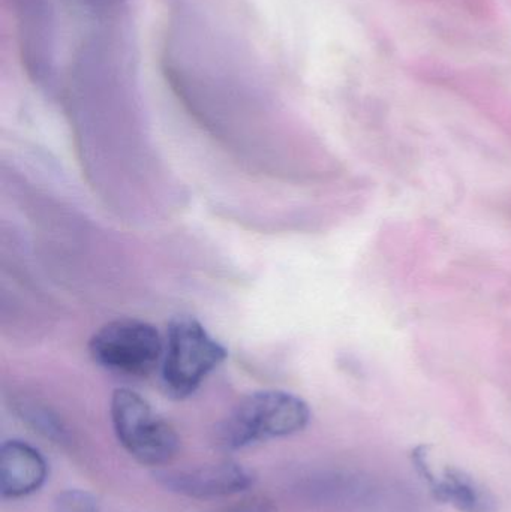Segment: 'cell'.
Returning a JSON list of instances; mask_svg holds the SVG:
<instances>
[{
	"label": "cell",
	"instance_id": "cell-1",
	"mask_svg": "<svg viewBox=\"0 0 511 512\" xmlns=\"http://www.w3.org/2000/svg\"><path fill=\"white\" fill-rule=\"evenodd\" d=\"M311 421L308 403L287 391L266 390L249 394L216 429V444L237 451L258 442L287 438L302 432Z\"/></svg>",
	"mask_w": 511,
	"mask_h": 512
},
{
	"label": "cell",
	"instance_id": "cell-2",
	"mask_svg": "<svg viewBox=\"0 0 511 512\" xmlns=\"http://www.w3.org/2000/svg\"><path fill=\"white\" fill-rule=\"evenodd\" d=\"M227 349L192 316H176L168 324L162 358V382L176 399L191 396L227 358Z\"/></svg>",
	"mask_w": 511,
	"mask_h": 512
},
{
	"label": "cell",
	"instance_id": "cell-3",
	"mask_svg": "<svg viewBox=\"0 0 511 512\" xmlns=\"http://www.w3.org/2000/svg\"><path fill=\"white\" fill-rule=\"evenodd\" d=\"M110 414L117 441L140 465L159 468L176 457L180 447L176 430L140 394L128 388L114 391Z\"/></svg>",
	"mask_w": 511,
	"mask_h": 512
},
{
	"label": "cell",
	"instance_id": "cell-4",
	"mask_svg": "<svg viewBox=\"0 0 511 512\" xmlns=\"http://www.w3.org/2000/svg\"><path fill=\"white\" fill-rule=\"evenodd\" d=\"M93 361L110 372L147 376L164 358L165 343L153 325L123 318L99 328L89 342Z\"/></svg>",
	"mask_w": 511,
	"mask_h": 512
},
{
	"label": "cell",
	"instance_id": "cell-5",
	"mask_svg": "<svg viewBox=\"0 0 511 512\" xmlns=\"http://www.w3.org/2000/svg\"><path fill=\"white\" fill-rule=\"evenodd\" d=\"M155 478L168 492L191 499L227 498L251 489L255 483L248 468L231 460L194 468L161 469Z\"/></svg>",
	"mask_w": 511,
	"mask_h": 512
},
{
	"label": "cell",
	"instance_id": "cell-6",
	"mask_svg": "<svg viewBox=\"0 0 511 512\" xmlns=\"http://www.w3.org/2000/svg\"><path fill=\"white\" fill-rule=\"evenodd\" d=\"M21 59L35 80L50 78L56 65V21L47 0H15Z\"/></svg>",
	"mask_w": 511,
	"mask_h": 512
},
{
	"label": "cell",
	"instance_id": "cell-7",
	"mask_svg": "<svg viewBox=\"0 0 511 512\" xmlns=\"http://www.w3.org/2000/svg\"><path fill=\"white\" fill-rule=\"evenodd\" d=\"M48 478L47 460L23 441L3 442L0 448V493L3 499H20L38 492Z\"/></svg>",
	"mask_w": 511,
	"mask_h": 512
},
{
	"label": "cell",
	"instance_id": "cell-8",
	"mask_svg": "<svg viewBox=\"0 0 511 512\" xmlns=\"http://www.w3.org/2000/svg\"><path fill=\"white\" fill-rule=\"evenodd\" d=\"M416 463L440 501L461 512L495 511V502L488 490L483 489L470 475L459 469L449 468L437 477L425 462L423 454H416Z\"/></svg>",
	"mask_w": 511,
	"mask_h": 512
},
{
	"label": "cell",
	"instance_id": "cell-9",
	"mask_svg": "<svg viewBox=\"0 0 511 512\" xmlns=\"http://www.w3.org/2000/svg\"><path fill=\"white\" fill-rule=\"evenodd\" d=\"M98 499L84 490H65L54 499V512H98Z\"/></svg>",
	"mask_w": 511,
	"mask_h": 512
},
{
	"label": "cell",
	"instance_id": "cell-10",
	"mask_svg": "<svg viewBox=\"0 0 511 512\" xmlns=\"http://www.w3.org/2000/svg\"><path fill=\"white\" fill-rule=\"evenodd\" d=\"M272 502L266 498H251L245 499V501L237 502V504L230 505V507L224 508V510L218 512H273Z\"/></svg>",
	"mask_w": 511,
	"mask_h": 512
},
{
	"label": "cell",
	"instance_id": "cell-11",
	"mask_svg": "<svg viewBox=\"0 0 511 512\" xmlns=\"http://www.w3.org/2000/svg\"><path fill=\"white\" fill-rule=\"evenodd\" d=\"M83 2L96 9H116L119 8L125 0H83Z\"/></svg>",
	"mask_w": 511,
	"mask_h": 512
},
{
	"label": "cell",
	"instance_id": "cell-12",
	"mask_svg": "<svg viewBox=\"0 0 511 512\" xmlns=\"http://www.w3.org/2000/svg\"><path fill=\"white\" fill-rule=\"evenodd\" d=\"M471 2V0H470ZM489 0H476V2H474V6H473V9H476V11H482V12H486V11H489Z\"/></svg>",
	"mask_w": 511,
	"mask_h": 512
}]
</instances>
